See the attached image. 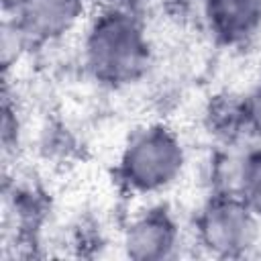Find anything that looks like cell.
I'll list each match as a JSON object with an SVG mask.
<instances>
[{
	"label": "cell",
	"instance_id": "7a4b0ae2",
	"mask_svg": "<svg viewBox=\"0 0 261 261\" xmlns=\"http://www.w3.org/2000/svg\"><path fill=\"white\" fill-rule=\"evenodd\" d=\"M184 167V143L165 124H149L130 135L118 157V177L135 194H159L171 188Z\"/></svg>",
	"mask_w": 261,
	"mask_h": 261
},
{
	"label": "cell",
	"instance_id": "8992f818",
	"mask_svg": "<svg viewBox=\"0 0 261 261\" xmlns=\"http://www.w3.org/2000/svg\"><path fill=\"white\" fill-rule=\"evenodd\" d=\"M210 33L226 45L253 37L261 27V0H204Z\"/></svg>",
	"mask_w": 261,
	"mask_h": 261
},
{
	"label": "cell",
	"instance_id": "6da1fadb",
	"mask_svg": "<svg viewBox=\"0 0 261 261\" xmlns=\"http://www.w3.org/2000/svg\"><path fill=\"white\" fill-rule=\"evenodd\" d=\"M82 53L96 82L108 88L139 82L151 65V45L141 14L100 6L88 22Z\"/></svg>",
	"mask_w": 261,
	"mask_h": 261
},
{
	"label": "cell",
	"instance_id": "277c9868",
	"mask_svg": "<svg viewBox=\"0 0 261 261\" xmlns=\"http://www.w3.org/2000/svg\"><path fill=\"white\" fill-rule=\"evenodd\" d=\"M90 0H27L6 14L24 45H45L71 33L88 10Z\"/></svg>",
	"mask_w": 261,
	"mask_h": 261
},
{
	"label": "cell",
	"instance_id": "52a82bcc",
	"mask_svg": "<svg viewBox=\"0 0 261 261\" xmlns=\"http://www.w3.org/2000/svg\"><path fill=\"white\" fill-rule=\"evenodd\" d=\"M234 192L261 218V147L249 149L234 171Z\"/></svg>",
	"mask_w": 261,
	"mask_h": 261
},
{
	"label": "cell",
	"instance_id": "9c48e42d",
	"mask_svg": "<svg viewBox=\"0 0 261 261\" xmlns=\"http://www.w3.org/2000/svg\"><path fill=\"white\" fill-rule=\"evenodd\" d=\"M155 0H100V6L106 8H116V10H124V12H133V14H141L145 8H149Z\"/></svg>",
	"mask_w": 261,
	"mask_h": 261
},
{
	"label": "cell",
	"instance_id": "ba28073f",
	"mask_svg": "<svg viewBox=\"0 0 261 261\" xmlns=\"http://www.w3.org/2000/svg\"><path fill=\"white\" fill-rule=\"evenodd\" d=\"M245 130L261 141V82H257L251 92L241 100Z\"/></svg>",
	"mask_w": 261,
	"mask_h": 261
},
{
	"label": "cell",
	"instance_id": "5b68a950",
	"mask_svg": "<svg viewBox=\"0 0 261 261\" xmlns=\"http://www.w3.org/2000/svg\"><path fill=\"white\" fill-rule=\"evenodd\" d=\"M179 247V224L165 204L149 206L130 218L122 232V249L135 261L171 259Z\"/></svg>",
	"mask_w": 261,
	"mask_h": 261
},
{
	"label": "cell",
	"instance_id": "30bf717a",
	"mask_svg": "<svg viewBox=\"0 0 261 261\" xmlns=\"http://www.w3.org/2000/svg\"><path fill=\"white\" fill-rule=\"evenodd\" d=\"M24 2H27V0H0L4 14H12V12H14V10H18Z\"/></svg>",
	"mask_w": 261,
	"mask_h": 261
},
{
	"label": "cell",
	"instance_id": "3957f363",
	"mask_svg": "<svg viewBox=\"0 0 261 261\" xmlns=\"http://www.w3.org/2000/svg\"><path fill=\"white\" fill-rule=\"evenodd\" d=\"M196 237L206 253L239 259L259 241V216L234 190H224L210 196L200 208Z\"/></svg>",
	"mask_w": 261,
	"mask_h": 261
}]
</instances>
